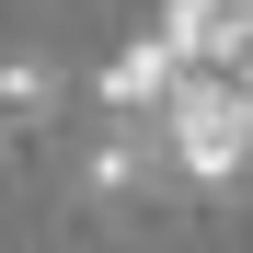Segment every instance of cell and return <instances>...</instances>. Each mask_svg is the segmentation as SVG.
<instances>
[{
    "label": "cell",
    "instance_id": "cell-5",
    "mask_svg": "<svg viewBox=\"0 0 253 253\" xmlns=\"http://www.w3.org/2000/svg\"><path fill=\"white\" fill-rule=\"evenodd\" d=\"M58 92H69V81L35 58V46H0V138H35V126L58 115Z\"/></svg>",
    "mask_w": 253,
    "mask_h": 253
},
{
    "label": "cell",
    "instance_id": "cell-4",
    "mask_svg": "<svg viewBox=\"0 0 253 253\" xmlns=\"http://www.w3.org/2000/svg\"><path fill=\"white\" fill-rule=\"evenodd\" d=\"M161 35L196 69H242L253 58V0H161Z\"/></svg>",
    "mask_w": 253,
    "mask_h": 253
},
{
    "label": "cell",
    "instance_id": "cell-3",
    "mask_svg": "<svg viewBox=\"0 0 253 253\" xmlns=\"http://www.w3.org/2000/svg\"><path fill=\"white\" fill-rule=\"evenodd\" d=\"M161 173H173V150H161V126H115V115H104L69 184H81V207H104V219H115V207H138V196H150Z\"/></svg>",
    "mask_w": 253,
    "mask_h": 253
},
{
    "label": "cell",
    "instance_id": "cell-1",
    "mask_svg": "<svg viewBox=\"0 0 253 253\" xmlns=\"http://www.w3.org/2000/svg\"><path fill=\"white\" fill-rule=\"evenodd\" d=\"M161 150H173V173L184 184H242L253 173V81L242 69H196L184 92H173V115H161Z\"/></svg>",
    "mask_w": 253,
    "mask_h": 253
},
{
    "label": "cell",
    "instance_id": "cell-2",
    "mask_svg": "<svg viewBox=\"0 0 253 253\" xmlns=\"http://www.w3.org/2000/svg\"><path fill=\"white\" fill-rule=\"evenodd\" d=\"M184 81H196V58H184L173 35L150 23V35H126V46L104 58V81H92V115H115V126H161Z\"/></svg>",
    "mask_w": 253,
    "mask_h": 253
}]
</instances>
